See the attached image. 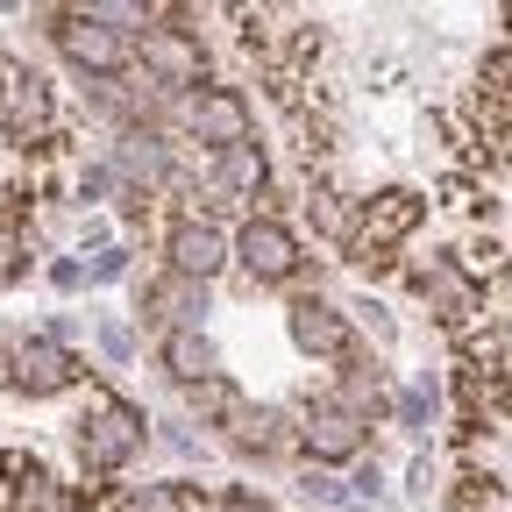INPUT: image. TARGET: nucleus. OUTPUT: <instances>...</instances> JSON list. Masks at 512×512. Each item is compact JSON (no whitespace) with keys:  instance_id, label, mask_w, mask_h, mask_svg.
I'll list each match as a JSON object with an SVG mask.
<instances>
[{"instance_id":"nucleus-16","label":"nucleus","mask_w":512,"mask_h":512,"mask_svg":"<svg viewBox=\"0 0 512 512\" xmlns=\"http://www.w3.org/2000/svg\"><path fill=\"white\" fill-rule=\"evenodd\" d=\"M185 392H192V413H200V420H221L228 434H235V427H242V420L256 413V406H249V399L235 392V384H228L221 370H214V377H200V384H185Z\"/></svg>"},{"instance_id":"nucleus-3","label":"nucleus","mask_w":512,"mask_h":512,"mask_svg":"<svg viewBox=\"0 0 512 512\" xmlns=\"http://www.w3.org/2000/svg\"><path fill=\"white\" fill-rule=\"evenodd\" d=\"M171 121H185L214 157L221 150H242L249 143V100L235 86H207V93H178L171 100Z\"/></svg>"},{"instance_id":"nucleus-7","label":"nucleus","mask_w":512,"mask_h":512,"mask_svg":"<svg viewBox=\"0 0 512 512\" xmlns=\"http://www.w3.org/2000/svg\"><path fill=\"white\" fill-rule=\"evenodd\" d=\"M406 278H413V292L427 299V313L441 320L448 335H470L477 320H484V292H477L456 264H448V256H427V264H413Z\"/></svg>"},{"instance_id":"nucleus-12","label":"nucleus","mask_w":512,"mask_h":512,"mask_svg":"<svg viewBox=\"0 0 512 512\" xmlns=\"http://www.w3.org/2000/svg\"><path fill=\"white\" fill-rule=\"evenodd\" d=\"M164 256H171V271L178 278H192V285H207L221 264H228V235L207 221V214H192V221H178L171 228V242H164Z\"/></svg>"},{"instance_id":"nucleus-13","label":"nucleus","mask_w":512,"mask_h":512,"mask_svg":"<svg viewBox=\"0 0 512 512\" xmlns=\"http://www.w3.org/2000/svg\"><path fill=\"white\" fill-rule=\"evenodd\" d=\"M306 214H313V228L320 235H328V242H356V221H363V200H349V192L342 185H328V178H320V185H306Z\"/></svg>"},{"instance_id":"nucleus-9","label":"nucleus","mask_w":512,"mask_h":512,"mask_svg":"<svg viewBox=\"0 0 512 512\" xmlns=\"http://www.w3.org/2000/svg\"><path fill=\"white\" fill-rule=\"evenodd\" d=\"M8 384L29 392V399H50V392H64V384H79V356L64 342H50V335H29V342L8 349Z\"/></svg>"},{"instance_id":"nucleus-19","label":"nucleus","mask_w":512,"mask_h":512,"mask_svg":"<svg viewBox=\"0 0 512 512\" xmlns=\"http://www.w3.org/2000/svg\"><path fill=\"white\" fill-rule=\"evenodd\" d=\"M448 505H456V512H498V491H491V477H456Z\"/></svg>"},{"instance_id":"nucleus-15","label":"nucleus","mask_w":512,"mask_h":512,"mask_svg":"<svg viewBox=\"0 0 512 512\" xmlns=\"http://www.w3.org/2000/svg\"><path fill=\"white\" fill-rule=\"evenodd\" d=\"M264 185H271V164H264L256 143L214 157V192H228V200H249V192H264Z\"/></svg>"},{"instance_id":"nucleus-22","label":"nucleus","mask_w":512,"mask_h":512,"mask_svg":"<svg viewBox=\"0 0 512 512\" xmlns=\"http://www.w3.org/2000/svg\"><path fill=\"white\" fill-rule=\"evenodd\" d=\"M121 271H128V249H100L86 278H121Z\"/></svg>"},{"instance_id":"nucleus-18","label":"nucleus","mask_w":512,"mask_h":512,"mask_svg":"<svg viewBox=\"0 0 512 512\" xmlns=\"http://www.w3.org/2000/svg\"><path fill=\"white\" fill-rule=\"evenodd\" d=\"M114 512H185V491L178 484H143V491H121Z\"/></svg>"},{"instance_id":"nucleus-4","label":"nucleus","mask_w":512,"mask_h":512,"mask_svg":"<svg viewBox=\"0 0 512 512\" xmlns=\"http://www.w3.org/2000/svg\"><path fill=\"white\" fill-rule=\"evenodd\" d=\"M228 256L249 271V285H292V278H299V242H292V228L271 221V214H249V221L235 228Z\"/></svg>"},{"instance_id":"nucleus-23","label":"nucleus","mask_w":512,"mask_h":512,"mask_svg":"<svg viewBox=\"0 0 512 512\" xmlns=\"http://www.w3.org/2000/svg\"><path fill=\"white\" fill-rule=\"evenodd\" d=\"M100 342H107L114 356H128V349H136V335H128V328H121V320H107V328H100Z\"/></svg>"},{"instance_id":"nucleus-8","label":"nucleus","mask_w":512,"mask_h":512,"mask_svg":"<svg viewBox=\"0 0 512 512\" xmlns=\"http://www.w3.org/2000/svg\"><path fill=\"white\" fill-rule=\"evenodd\" d=\"M299 448L313 463H356L363 448H370V420H356L335 392L328 399H306V413H299Z\"/></svg>"},{"instance_id":"nucleus-14","label":"nucleus","mask_w":512,"mask_h":512,"mask_svg":"<svg viewBox=\"0 0 512 512\" xmlns=\"http://www.w3.org/2000/svg\"><path fill=\"white\" fill-rule=\"evenodd\" d=\"M157 356H164V370H171L178 384H200V377H214V370H221V363H214V342H207L200 328H164Z\"/></svg>"},{"instance_id":"nucleus-10","label":"nucleus","mask_w":512,"mask_h":512,"mask_svg":"<svg viewBox=\"0 0 512 512\" xmlns=\"http://www.w3.org/2000/svg\"><path fill=\"white\" fill-rule=\"evenodd\" d=\"M143 79L178 93V86H200L207 79V43L200 36H178V29H150L143 36Z\"/></svg>"},{"instance_id":"nucleus-21","label":"nucleus","mask_w":512,"mask_h":512,"mask_svg":"<svg viewBox=\"0 0 512 512\" xmlns=\"http://www.w3.org/2000/svg\"><path fill=\"white\" fill-rule=\"evenodd\" d=\"M306 498H320V505H349V491L335 484V477H320V470H306V484H299Z\"/></svg>"},{"instance_id":"nucleus-17","label":"nucleus","mask_w":512,"mask_h":512,"mask_svg":"<svg viewBox=\"0 0 512 512\" xmlns=\"http://www.w3.org/2000/svg\"><path fill=\"white\" fill-rule=\"evenodd\" d=\"M448 264H456V271H463L477 292H484V285H498V278L512 271V264H505V242H491V235H470L456 256H448Z\"/></svg>"},{"instance_id":"nucleus-1","label":"nucleus","mask_w":512,"mask_h":512,"mask_svg":"<svg viewBox=\"0 0 512 512\" xmlns=\"http://www.w3.org/2000/svg\"><path fill=\"white\" fill-rule=\"evenodd\" d=\"M143 441H150V420L128 406V399H93V413H86V427H79V463H86L93 477H107V470H121L128 456H143Z\"/></svg>"},{"instance_id":"nucleus-6","label":"nucleus","mask_w":512,"mask_h":512,"mask_svg":"<svg viewBox=\"0 0 512 512\" xmlns=\"http://www.w3.org/2000/svg\"><path fill=\"white\" fill-rule=\"evenodd\" d=\"M57 22H64L57 43H64V57H72L79 72H93V79H128V64H136L128 29H107V22H93L86 8H64Z\"/></svg>"},{"instance_id":"nucleus-20","label":"nucleus","mask_w":512,"mask_h":512,"mask_svg":"<svg viewBox=\"0 0 512 512\" xmlns=\"http://www.w3.org/2000/svg\"><path fill=\"white\" fill-rule=\"evenodd\" d=\"M207 512H271V505H264V491L228 484V491H214V498H207Z\"/></svg>"},{"instance_id":"nucleus-24","label":"nucleus","mask_w":512,"mask_h":512,"mask_svg":"<svg viewBox=\"0 0 512 512\" xmlns=\"http://www.w3.org/2000/svg\"><path fill=\"white\" fill-rule=\"evenodd\" d=\"M50 285L72 292V285H86V271H79V264H50Z\"/></svg>"},{"instance_id":"nucleus-5","label":"nucleus","mask_w":512,"mask_h":512,"mask_svg":"<svg viewBox=\"0 0 512 512\" xmlns=\"http://www.w3.org/2000/svg\"><path fill=\"white\" fill-rule=\"evenodd\" d=\"M420 221H427V192H413V185H384L377 200H363V221H356L349 256H392Z\"/></svg>"},{"instance_id":"nucleus-11","label":"nucleus","mask_w":512,"mask_h":512,"mask_svg":"<svg viewBox=\"0 0 512 512\" xmlns=\"http://www.w3.org/2000/svg\"><path fill=\"white\" fill-rule=\"evenodd\" d=\"M292 342L306 349V356H320V363H349L356 356V335H349V320L328 306V299H292Z\"/></svg>"},{"instance_id":"nucleus-2","label":"nucleus","mask_w":512,"mask_h":512,"mask_svg":"<svg viewBox=\"0 0 512 512\" xmlns=\"http://www.w3.org/2000/svg\"><path fill=\"white\" fill-rule=\"evenodd\" d=\"M0 136L8 143H50L57 136V100H50V79L29 72V64H8L0 72Z\"/></svg>"}]
</instances>
